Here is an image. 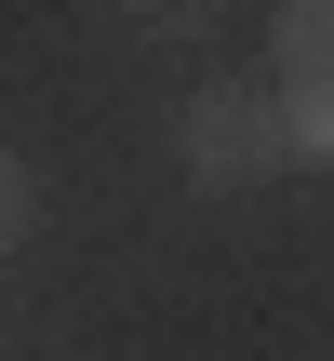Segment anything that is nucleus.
I'll return each mask as SVG.
<instances>
[{"mask_svg":"<svg viewBox=\"0 0 334 361\" xmlns=\"http://www.w3.org/2000/svg\"><path fill=\"white\" fill-rule=\"evenodd\" d=\"M268 94H334V0H268Z\"/></svg>","mask_w":334,"mask_h":361,"instance_id":"obj_2","label":"nucleus"},{"mask_svg":"<svg viewBox=\"0 0 334 361\" xmlns=\"http://www.w3.org/2000/svg\"><path fill=\"white\" fill-rule=\"evenodd\" d=\"M27 228H40V174L27 147H0V255H27Z\"/></svg>","mask_w":334,"mask_h":361,"instance_id":"obj_4","label":"nucleus"},{"mask_svg":"<svg viewBox=\"0 0 334 361\" xmlns=\"http://www.w3.org/2000/svg\"><path fill=\"white\" fill-rule=\"evenodd\" d=\"M281 107V174H334V94H268Z\"/></svg>","mask_w":334,"mask_h":361,"instance_id":"obj_3","label":"nucleus"},{"mask_svg":"<svg viewBox=\"0 0 334 361\" xmlns=\"http://www.w3.org/2000/svg\"><path fill=\"white\" fill-rule=\"evenodd\" d=\"M120 27H147V40H201L214 0H120Z\"/></svg>","mask_w":334,"mask_h":361,"instance_id":"obj_5","label":"nucleus"},{"mask_svg":"<svg viewBox=\"0 0 334 361\" xmlns=\"http://www.w3.org/2000/svg\"><path fill=\"white\" fill-rule=\"evenodd\" d=\"M174 174H187L201 201L268 188V174H281V107H268V80H201V94L174 107Z\"/></svg>","mask_w":334,"mask_h":361,"instance_id":"obj_1","label":"nucleus"}]
</instances>
